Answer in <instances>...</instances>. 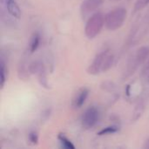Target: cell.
Wrapping results in <instances>:
<instances>
[{
    "instance_id": "4",
    "label": "cell",
    "mask_w": 149,
    "mask_h": 149,
    "mask_svg": "<svg viewBox=\"0 0 149 149\" xmlns=\"http://www.w3.org/2000/svg\"><path fill=\"white\" fill-rule=\"evenodd\" d=\"M100 120V111L95 107L87 108L82 115L81 125L84 129L93 128Z\"/></svg>"
},
{
    "instance_id": "12",
    "label": "cell",
    "mask_w": 149,
    "mask_h": 149,
    "mask_svg": "<svg viewBox=\"0 0 149 149\" xmlns=\"http://www.w3.org/2000/svg\"><path fill=\"white\" fill-rule=\"evenodd\" d=\"M58 139L60 141V143H61L63 148L67 149H75V146L72 144V142L67 137H65L64 134H59L58 136Z\"/></svg>"
},
{
    "instance_id": "16",
    "label": "cell",
    "mask_w": 149,
    "mask_h": 149,
    "mask_svg": "<svg viewBox=\"0 0 149 149\" xmlns=\"http://www.w3.org/2000/svg\"><path fill=\"white\" fill-rule=\"evenodd\" d=\"M29 141L33 145H37L38 143V135L36 132H31L29 134Z\"/></svg>"
},
{
    "instance_id": "14",
    "label": "cell",
    "mask_w": 149,
    "mask_h": 149,
    "mask_svg": "<svg viewBox=\"0 0 149 149\" xmlns=\"http://www.w3.org/2000/svg\"><path fill=\"white\" fill-rule=\"evenodd\" d=\"M0 66H1V88H3V86H4V83L6 81V69H5V64L3 62V60L2 59L1 60V63H0Z\"/></svg>"
},
{
    "instance_id": "13",
    "label": "cell",
    "mask_w": 149,
    "mask_h": 149,
    "mask_svg": "<svg viewBox=\"0 0 149 149\" xmlns=\"http://www.w3.org/2000/svg\"><path fill=\"white\" fill-rule=\"evenodd\" d=\"M119 131V128L115 126H111V127H107L103 128L102 130H100L98 133V135H107V134H114L116 132Z\"/></svg>"
},
{
    "instance_id": "8",
    "label": "cell",
    "mask_w": 149,
    "mask_h": 149,
    "mask_svg": "<svg viewBox=\"0 0 149 149\" xmlns=\"http://www.w3.org/2000/svg\"><path fill=\"white\" fill-rule=\"evenodd\" d=\"M6 8L9 14L16 18H20L21 17V10L16 0H6Z\"/></svg>"
},
{
    "instance_id": "18",
    "label": "cell",
    "mask_w": 149,
    "mask_h": 149,
    "mask_svg": "<svg viewBox=\"0 0 149 149\" xmlns=\"http://www.w3.org/2000/svg\"><path fill=\"white\" fill-rule=\"evenodd\" d=\"M146 62H147V63H146V65H144L143 70H142V73H143V74H146L147 72H149V58Z\"/></svg>"
},
{
    "instance_id": "7",
    "label": "cell",
    "mask_w": 149,
    "mask_h": 149,
    "mask_svg": "<svg viewBox=\"0 0 149 149\" xmlns=\"http://www.w3.org/2000/svg\"><path fill=\"white\" fill-rule=\"evenodd\" d=\"M88 94H89V90L87 88H82L80 89L75 98L73 99V101H72V106L74 108H80L86 102L87 97H88Z\"/></svg>"
},
{
    "instance_id": "3",
    "label": "cell",
    "mask_w": 149,
    "mask_h": 149,
    "mask_svg": "<svg viewBox=\"0 0 149 149\" xmlns=\"http://www.w3.org/2000/svg\"><path fill=\"white\" fill-rule=\"evenodd\" d=\"M149 58V47L148 46H141L137 49L135 54L129 59L127 72H126V78L131 76L134 73L136 69L139 65L145 63Z\"/></svg>"
},
{
    "instance_id": "6",
    "label": "cell",
    "mask_w": 149,
    "mask_h": 149,
    "mask_svg": "<svg viewBox=\"0 0 149 149\" xmlns=\"http://www.w3.org/2000/svg\"><path fill=\"white\" fill-rule=\"evenodd\" d=\"M104 3V0H84L80 6V14L83 18L98 10Z\"/></svg>"
},
{
    "instance_id": "15",
    "label": "cell",
    "mask_w": 149,
    "mask_h": 149,
    "mask_svg": "<svg viewBox=\"0 0 149 149\" xmlns=\"http://www.w3.org/2000/svg\"><path fill=\"white\" fill-rule=\"evenodd\" d=\"M149 3V0H137L135 5H134V11H138L142 10L144 7H146Z\"/></svg>"
},
{
    "instance_id": "1",
    "label": "cell",
    "mask_w": 149,
    "mask_h": 149,
    "mask_svg": "<svg viewBox=\"0 0 149 149\" xmlns=\"http://www.w3.org/2000/svg\"><path fill=\"white\" fill-rule=\"evenodd\" d=\"M127 11L123 7L116 8L109 11L105 16V25L109 31H116L120 29L127 19Z\"/></svg>"
},
{
    "instance_id": "11",
    "label": "cell",
    "mask_w": 149,
    "mask_h": 149,
    "mask_svg": "<svg viewBox=\"0 0 149 149\" xmlns=\"http://www.w3.org/2000/svg\"><path fill=\"white\" fill-rule=\"evenodd\" d=\"M113 61H114V56H113V54L109 52L107 54V56L106 57V58H105L104 65H103V67H102V72H106L108 70H110L112 68L113 65Z\"/></svg>"
},
{
    "instance_id": "5",
    "label": "cell",
    "mask_w": 149,
    "mask_h": 149,
    "mask_svg": "<svg viewBox=\"0 0 149 149\" xmlns=\"http://www.w3.org/2000/svg\"><path fill=\"white\" fill-rule=\"evenodd\" d=\"M108 53H109L108 50H106V51H103V52L98 53L95 56L94 59L93 60L92 64L87 68V72L91 75H98L100 72H101L105 58Z\"/></svg>"
},
{
    "instance_id": "17",
    "label": "cell",
    "mask_w": 149,
    "mask_h": 149,
    "mask_svg": "<svg viewBox=\"0 0 149 149\" xmlns=\"http://www.w3.org/2000/svg\"><path fill=\"white\" fill-rule=\"evenodd\" d=\"M143 111H144V106L143 105H139L137 107H136V109H135V111H134V120H137L140 117H141V113H143Z\"/></svg>"
},
{
    "instance_id": "9",
    "label": "cell",
    "mask_w": 149,
    "mask_h": 149,
    "mask_svg": "<svg viewBox=\"0 0 149 149\" xmlns=\"http://www.w3.org/2000/svg\"><path fill=\"white\" fill-rule=\"evenodd\" d=\"M40 35L38 33H34L31 36V38L30 40V44H29V51L31 53H33L34 52H36L40 45Z\"/></svg>"
},
{
    "instance_id": "2",
    "label": "cell",
    "mask_w": 149,
    "mask_h": 149,
    "mask_svg": "<svg viewBox=\"0 0 149 149\" xmlns=\"http://www.w3.org/2000/svg\"><path fill=\"white\" fill-rule=\"evenodd\" d=\"M104 25H105L104 14L102 12L94 13L88 18L86 24V27H85L86 36L90 39L94 38L100 33Z\"/></svg>"
},
{
    "instance_id": "20",
    "label": "cell",
    "mask_w": 149,
    "mask_h": 149,
    "mask_svg": "<svg viewBox=\"0 0 149 149\" xmlns=\"http://www.w3.org/2000/svg\"><path fill=\"white\" fill-rule=\"evenodd\" d=\"M111 1H114V2H117V1H120V0H111Z\"/></svg>"
},
{
    "instance_id": "10",
    "label": "cell",
    "mask_w": 149,
    "mask_h": 149,
    "mask_svg": "<svg viewBox=\"0 0 149 149\" xmlns=\"http://www.w3.org/2000/svg\"><path fill=\"white\" fill-rule=\"evenodd\" d=\"M37 74H38V81H39L40 85L45 88H49L48 80H47V77H46V72H45V69L44 65L41 66V68L39 69V71L38 72Z\"/></svg>"
},
{
    "instance_id": "19",
    "label": "cell",
    "mask_w": 149,
    "mask_h": 149,
    "mask_svg": "<svg viewBox=\"0 0 149 149\" xmlns=\"http://www.w3.org/2000/svg\"><path fill=\"white\" fill-rule=\"evenodd\" d=\"M144 148L149 149V139L145 142V145H144Z\"/></svg>"
}]
</instances>
